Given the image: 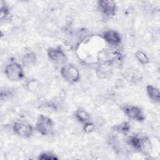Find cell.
<instances>
[{
  "label": "cell",
  "mask_w": 160,
  "mask_h": 160,
  "mask_svg": "<svg viewBox=\"0 0 160 160\" xmlns=\"http://www.w3.org/2000/svg\"><path fill=\"white\" fill-rule=\"evenodd\" d=\"M102 41H104L101 36H89L82 39L77 49L79 58L86 62H99V56L103 50L101 47Z\"/></svg>",
  "instance_id": "cell-1"
},
{
  "label": "cell",
  "mask_w": 160,
  "mask_h": 160,
  "mask_svg": "<svg viewBox=\"0 0 160 160\" xmlns=\"http://www.w3.org/2000/svg\"><path fill=\"white\" fill-rule=\"evenodd\" d=\"M4 74L7 78L11 81H19L24 77L23 66L14 61L9 62L4 68Z\"/></svg>",
  "instance_id": "cell-2"
},
{
  "label": "cell",
  "mask_w": 160,
  "mask_h": 160,
  "mask_svg": "<svg viewBox=\"0 0 160 160\" xmlns=\"http://www.w3.org/2000/svg\"><path fill=\"white\" fill-rule=\"evenodd\" d=\"M54 126V122L50 117L41 114L37 118L34 129L39 134L48 136L52 132Z\"/></svg>",
  "instance_id": "cell-3"
},
{
  "label": "cell",
  "mask_w": 160,
  "mask_h": 160,
  "mask_svg": "<svg viewBox=\"0 0 160 160\" xmlns=\"http://www.w3.org/2000/svg\"><path fill=\"white\" fill-rule=\"evenodd\" d=\"M61 77L68 82L73 84L77 82L81 78L79 69L76 66L71 63H66L60 69Z\"/></svg>",
  "instance_id": "cell-4"
},
{
  "label": "cell",
  "mask_w": 160,
  "mask_h": 160,
  "mask_svg": "<svg viewBox=\"0 0 160 160\" xmlns=\"http://www.w3.org/2000/svg\"><path fill=\"white\" fill-rule=\"evenodd\" d=\"M47 56L49 61L58 65L62 66L68 61V57L60 46L49 48L47 51Z\"/></svg>",
  "instance_id": "cell-5"
},
{
  "label": "cell",
  "mask_w": 160,
  "mask_h": 160,
  "mask_svg": "<svg viewBox=\"0 0 160 160\" xmlns=\"http://www.w3.org/2000/svg\"><path fill=\"white\" fill-rule=\"evenodd\" d=\"M12 129L16 135L23 138H30L35 130L34 126L25 121L14 122L12 124Z\"/></svg>",
  "instance_id": "cell-6"
},
{
  "label": "cell",
  "mask_w": 160,
  "mask_h": 160,
  "mask_svg": "<svg viewBox=\"0 0 160 160\" xmlns=\"http://www.w3.org/2000/svg\"><path fill=\"white\" fill-rule=\"evenodd\" d=\"M98 8L101 14L107 19L112 18L116 12V2L111 0H102L97 2Z\"/></svg>",
  "instance_id": "cell-7"
},
{
  "label": "cell",
  "mask_w": 160,
  "mask_h": 160,
  "mask_svg": "<svg viewBox=\"0 0 160 160\" xmlns=\"http://www.w3.org/2000/svg\"><path fill=\"white\" fill-rule=\"evenodd\" d=\"M124 114L129 119L142 122L145 119L144 114L142 109L134 105H125L121 108Z\"/></svg>",
  "instance_id": "cell-8"
},
{
  "label": "cell",
  "mask_w": 160,
  "mask_h": 160,
  "mask_svg": "<svg viewBox=\"0 0 160 160\" xmlns=\"http://www.w3.org/2000/svg\"><path fill=\"white\" fill-rule=\"evenodd\" d=\"M101 37L106 44L113 47L118 46L122 42L120 34L114 29H108L104 31Z\"/></svg>",
  "instance_id": "cell-9"
},
{
  "label": "cell",
  "mask_w": 160,
  "mask_h": 160,
  "mask_svg": "<svg viewBox=\"0 0 160 160\" xmlns=\"http://www.w3.org/2000/svg\"><path fill=\"white\" fill-rule=\"evenodd\" d=\"M21 64L24 67H30L34 65L37 62V57L36 54L32 52H28L24 54L21 58Z\"/></svg>",
  "instance_id": "cell-10"
},
{
  "label": "cell",
  "mask_w": 160,
  "mask_h": 160,
  "mask_svg": "<svg viewBox=\"0 0 160 160\" xmlns=\"http://www.w3.org/2000/svg\"><path fill=\"white\" fill-rule=\"evenodd\" d=\"M127 142L134 150L139 152L141 151L142 146V136L131 135L128 138Z\"/></svg>",
  "instance_id": "cell-11"
},
{
  "label": "cell",
  "mask_w": 160,
  "mask_h": 160,
  "mask_svg": "<svg viewBox=\"0 0 160 160\" xmlns=\"http://www.w3.org/2000/svg\"><path fill=\"white\" fill-rule=\"evenodd\" d=\"M146 93L148 98L154 102L159 103L160 101V92L159 89L149 84L146 86Z\"/></svg>",
  "instance_id": "cell-12"
},
{
  "label": "cell",
  "mask_w": 160,
  "mask_h": 160,
  "mask_svg": "<svg viewBox=\"0 0 160 160\" xmlns=\"http://www.w3.org/2000/svg\"><path fill=\"white\" fill-rule=\"evenodd\" d=\"M74 116L76 121L84 124L88 121H90L91 116L89 113L84 109L79 108L76 109L74 112Z\"/></svg>",
  "instance_id": "cell-13"
},
{
  "label": "cell",
  "mask_w": 160,
  "mask_h": 160,
  "mask_svg": "<svg viewBox=\"0 0 160 160\" xmlns=\"http://www.w3.org/2000/svg\"><path fill=\"white\" fill-rule=\"evenodd\" d=\"M131 129V124L128 121H123L121 122L119 124H116L112 127V130L115 132L121 134H124L126 135L128 134Z\"/></svg>",
  "instance_id": "cell-14"
},
{
  "label": "cell",
  "mask_w": 160,
  "mask_h": 160,
  "mask_svg": "<svg viewBox=\"0 0 160 160\" xmlns=\"http://www.w3.org/2000/svg\"><path fill=\"white\" fill-rule=\"evenodd\" d=\"M10 16V9L6 2L4 1H0V17L1 21L8 19Z\"/></svg>",
  "instance_id": "cell-15"
},
{
  "label": "cell",
  "mask_w": 160,
  "mask_h": 160,
  "mask_svg": "<svg viewBox=\"0 0 160 160\" xmlns=\"http://www.w3.org/2000/svg\"><path fill=\"white\" fill-rule=\"evenodd\" d=\"M135 58L141 64L146 65L149 62V58L148 55L142 51L139 50L135 52Z\"/></svg>",
  "instance_id": "cell-16"
},
{
  "label": "cell",
  "mask_w": 160,
  "mask_h": 160,
  "mask_svg": "<svg viewBox=\"0 0 160 160\" xmlns=\"http://www.w3.org/2000/svg\"><path fill=\"white\" fill-rule=\"evenodd\" d=\"M38 159L41 160H56L58 159V158L55 154L47 151L41 153L39 155Z\"/></svg>",
  "instance_id": "cell-17"
},
{
  "label": "cell",
  "mask_w": 160,
  "mask_h": 160,
  "mask_svg": "<svg viewBox=\"0 0 160 160\" xmlns=\"http://www.w3.org/2000/svg\"><path fill=\"white\" fill-rule=\"evenodd\" d=\"M95 129V126L92 122L91 121H88L86 123L83 124V127H82V130L84 132L86 133H90L92 132Z\"/></svg>",
  "instance_id": "cell-18"
}]
</instances>
